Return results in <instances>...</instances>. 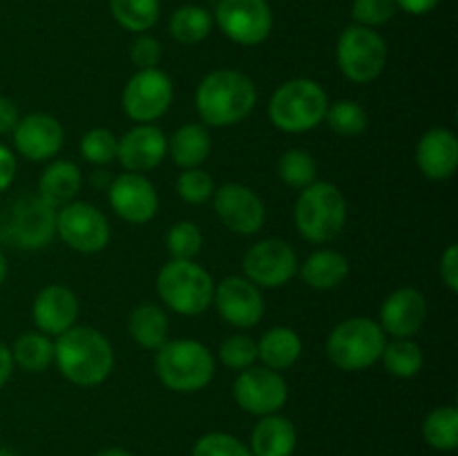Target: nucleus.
Wrapping results in <instances>:
<instances>
[{"instance_id":"obj_11","label":"nucleus","mask_w":458,"mask_h":456,"mask_svg":"<svg viewBox=\"0 0 458 456\" xmlns=\"http://www.w3.org/2000/svg\"><path fill=\"white\" fill-rule=\"evenodd\" d=\"M233 398L240 410L262 418V416L280 414L289 401V384L280 371L253 365L237 374L233 383Z\"/></svg>"},{"instance_id":"obj_37","label":"nucleus","mask_w":458,"mask_h":456,"mask_svg":"<svg viewBox=\"0 0 458 456\" xmlns=\"http://www.w3.org/2000/svg\"><path fill=\"white\" fill-rule=\"evenodd\" d=\"M79 148L85 161H89L94 165H107L116 159L119 139H116V134L112 130L92 128L83 134Z\"/></svg>"},{"instance_id":"obj_15","label":"nucleus","mask_w":458,"mask_h":456,"mask_svg":"<svg viewBox=\"0 0 458 456\" xmlns=\"http://www.w3.org/2000/svg\"><path fill=\"white\" fill-rule=\"evenodd\" d=\"M213 208L219 222L237 235H255L267 222V206L253 188L244 183H224L215 188Z\"/></svg>"},{"instance_id":"obj_25","label":"nucleus","mask_w":458,"mask_h":456,"mask_svg":"<svg viewBox=\"0 0 458 456\" xmlns=\"http://www.w3.org/2000/svg\"><path fill=\"white\" fill-rule=\"evenodd\" d=\"M349 275V259L340 250L320 249L300 264V277L307 286L329 291L343 284Z\"/></svg>"},{"instance_id":"obj_39","label":"nucleus","mask_w":458,"mask_h":456,"mask_svg":"<svg viewBox=\"0 0 458 456\" xmlns=\"http://www.w3.org/2000/svg\"><path fill=\"white\" fill-rule=\"evenodd\" d=\"M215 182L206 170L201 168H188L177 177V195L182 197L186 204L201 206L206 201L213 199Z\"/></svg>"},{"instance_id":"obj_31","label":"nucleus","mask_w":458,"mask_h":456,"mask_svg":"<svg viewBox=\"0 0 458 456\" xmlns=\"http://www.w3.org/2000/svg\"><path fill=\"white\" fill-rule=\"evenodd\" d=\"M213 13L199 4H183L170 16V36L182 45H197L208 38L213 30Z\"/></svg>"},{"instance_id":"obj_24","label":"nucleus","mask_w":458,"mask_h":456,"mask_svg":"<svg viewBox=\"0 0 458 456\" xmlns=\"http://www.w3.org/2000/svg\"><path fill=\"white\" fill-rule=\"evenodd\" d=\"M81 186H83V174H81L79 165L74 161L58 159L52 161L40 174L38 197L54 208H61V206L74 201Z\"/></svg>"},{"instance_id":"obj_36","label":"nucleus","mask_w":458,"mask_h":456,"mask_svg":"<svg viewBox=\"0 0 458 456\" xmlns=\"http://www.w3.org/2000/svg\"><path fill=\"white\" fill-rule=\"evenodd\" d=\"M204 246V235L195 222H177L165 235L170 259H195Z\"/></svg>"},{"instance_id":"obj_8","label":"nucleus","mask_w":458,"mask_h":456,"mask_svg":"<svg viewBox=\"0 0 458 456\" xmlns=\"http://www.w3.org/2000/svg\"><path fill=\"white\" fill-rule=\"evenodd\" d=\"M335 61L344 79L367 85L387 67V43L371 27L349 25L335 45Z\"/></svg>"},{"instance_id":"obj_19","label":"nucleus","mask_w":458,"mask_h":456,"mask_svg":"<svg viewBox=\"0 0 458 456\" xmlns=\"http://www.w3.org/2000/svg\"><path fill=\"white\" fill-rule=\"evenodd\" d=\"M168 155V137L155 123H137L119 139L116 159L125 173H150Z\"/></svg>"},{"instance_id":"obj_46","label":"nucleus","mask_w":458,"mask_h":456,"mask_svg":"<svg viewBox=\"0 0 458 456\" xmlns=\"http://www.w3.org/2000/svg\"><path fill=\"white\" fill-rule=\"evenodd\" d=\"M441 0H396V7L403 9L405 13L410 16H425L429 13L432 9H437V4Z\"/></svg>"},{"instance_id":"obj_32","label":"nucleus","mask_w":458,"mask_h":456,"mask_svg":"<svg viewBox=\"0 0 458 456\" xmlns=\"http://www.w3.org/2000/svg\"><path fill=\"white\" fill-rule=\"evenodd\" d=\"M110 12L123 30L143 34L159 21L161 3L159 0H110Z\"/></svg>"},{"instance_id":"obj_34","label":"nucleus","mask_w":458,"mask_h":456,"mask_svg":"<svg viewBox=\"0 0 458 456\" xmlns=\"http://www.w3.org/2000/svg\"><path fill=\"white\" fill-rule=\"evenodd\" d=\"M277 177L293 190H304L318 182V165L316 159L309 150L302 148H291L277 161Z\"/></svg>"},{"instance_id":"obj_3","label":"nucleus","mask_w":458,"mask_h":456,"mask_svg":"<svg viewBox=\"0 0 458 456\" xmlns=\"http://www.w3.org/2000/svg\"><path fill=\"white\" fill-rule=\"evenodd\" d=\"M155 371L170 392L195 393L215 378V356L199 340H168L157 349Z\"/></svg>"},{"instance_id":"obj_38","label":"nucleus","mask_w":458,"mask_h":456,"mask_svg":"<svg viewBox=\"0 0 458 456\" xmlns=\"http://www.w3.org/2000/svg\"><path fill=\"white\" fill-rule=\"evenodd\" d=\"M219 362L233 371H244L258 360V342L250 335L235 334L219 344Z\"/></svg>"},{"instance_id":"obj_22","label":"nucleus","mask_w":458,"mask_h":456,"mask_svg":"<svg viewBox=\"0 0 458 456\" xmlns=\"http://www.w3.org/2000/svg\"><path fill=\"white\" fill-rule=\"evenodd\" d=\"M416 165L432 182H447L458 168V139L450 128H432L416 143Z\"/></svg>"},{"instance_id":"obj_13","label":"nucleus","mask_w":458,"mask_h":456,"mask_svg":"<svg viewBox=\"0 0 458 456\" xmlns=\"http://www.w3.org/2000/svg\"><path fill=\"white\" fill-rule=\"evenodd\" d=\"M242 268L246 280L259 289H280L298 275V255L284 240L268 237L246 250Z\"/></svg>"},{"instance_id":"obj_2","label":"nucleus","mask_w":458,"mask_h":456,"mask_svg":"<svg viewBox=\"0 0 458 456\" xmlns=\"http://www.w3.org/2000/svg\"><path fill=\"white\" fill-rule=\"evenodd\" d=\"M54 362L65 380L79 387H97L106 383L114 369V349L110 340L94 326H72L56 335Z\"/></svg>"},{"instance_id":"obj_33","label":"nucleus","mask_w":458,"mask_h":456,"mask_svg":"<svg viewBox=\"0 0 458 456\" xmlns=\"http://www.w3.org/2000/svg\"><path fill=\"white\" fill-rule=\"evenodd\" d=\"M423 438L438 452H452L458 447V410L452 405L437 407L423 420Z\"/></svg>"},{"instance_id":"obj_17","label":"nucleus","mask_w":458,"mask_h":456,"mask_svg":"<svg viewBox=\"0 0 458 456\" xmlns=\"http://www.w3.org/2000/svg\"><path fill=\"white\" fill-rule=\"evenodd\" d=\"M112 210L128 224H148L159 210V192L155 183L139 173H123L107 186Z\"/></svg>"},{"instance_id":"obj_10","label":"nucleus","mask_w":458,"mask_h":456,"mask_svg":"<svg viewBox=\"0 0 458 456\" xmlns=\"http://www.w3.org/2000/svg\"><path fill=\"white\" fill-rule=\"evenodd\" d=\"M56 235L76 253L94 255L110 244V222L97 206L70 201L56 210Z\"/></svg>"},{"instance_id":"obj_6","label":"nucleus","mask_w":458,"mask_h":456,"mask_svg":"<svg viewBox=\"0 0 458 456\" xmlns=\"http://www.w3.org/2000/svg\"><path fill=\"white\" fill-rule=\"evenodd\" d=\"M329 97L313 79H291L273 92L268 101V119L277 130L302 134L325 121Z\"/></svg>"},{"instance_id":"obj_20","label":"nucleus","mask_w":458,"mask_h":456,"mask_svg":"<svg viewBox=\"0 0 458 456\" xmlns=\"http://www.w3.org/2000/svg\"><path fill=\"white\" fill-rule=\"evenodd\" d=\"M428 317V300L414 286H403L387 295L380 307V329L392 338H411L419 334Z\"/></svg>"},{"instance_id":"obj_45","label":"nucleus","mask_w":458,"mask_h":456,"mask_svg":"<svg viewBox=\"0 0 458 456\" xmlns=\"http://www.w3.org/2000/svg\"><path fill=\"white\" fill-rule=\"evenodd\" d=\"M18 121H21V112L16 103L9 97H0V134H12Z\"/></svg>"},{"instance_id":"obj_41","label":"nucleus","mask_w":458,"mask_h":456,"mask_svg":"<svg viewBox=\"0 0 458 456\" xmlns=\"http://www.w3.org/2000/svg\"><path fill=\"white\" fill-rule=\"evenodd\" d=\"M396 12V0H353L352 4L353 25L371 27V30L387 25Z\"/></svg>"},{"instance_id":"obj_21","label":"nucleus","mask_w":458,"mask_h":456,"mask_svg":"<svg viewBox=\"0 0 458 456\" xmlns=\"http://www.w3.org/2000/svg\"><path fill=\"white\" fill-rule=\"evenodd\" d=\"M81 313L79 298L63 284H49L36 293L31 304V317L45 335H61L76 325Z\"/></svg>"},{"instance_id":"obj_49","label":"nucleus","mask_w":458,"mask_h":456,"mask_svg":"<svg viewBox=\"0 0 458 456\" xmlns=\"http://www.w3.org/2000/svg\"><path fill=\"white\" fill-rule=\"evenodd\" d=\"M7 273H9V266H7V258H4L3 249H0V284H3V282L7 280Z\"/></svg>"},{"instance_id":"obj_50","label":"nucleus","mask_w":458,"mask_h":456,"mask_svg":"<svg viewBox=\"0 0 458 456\" xmlns=\"http://www.w3.org/2000/svg\"><path fill=\"white\" fill-rule=\"evenodd\" d=\"M0 456H18V454H16V452L7 450V447H0Z\"/></svg>"},{"instance_id":"obj_47","label":"nucleus","mask_w":458,"mask_h":456,"mask_svg":"<svg viewBox=\"0 0 458 456\" xmlns=\"http://www.w3.org/2000/svg\"><path fill=\"white\" fill-rule=\"evenodd\" d=\"M12 371H13L12 351H9L7 344L0 342V387L7 384V380L12 378Z\"/></svg>"},{"instance_id":"obj_48","label":"nucleus","mask_w":458,"mask_h":456,"mask_svg":"<svg viewBox=\"0 0 458 456\" xmlns=\"http://www.w3.org/2000/svg\"><path fill=\"white\" fill-rule=\"evenodd\" d=\"M97 456H132V454H130V452H125V450H121V447H107V450L98 452Z\"/></svg>"},{"instance_id":"obj_43","label":"nucleus","mask_w":458,"mask_h":456,"mask_svg":"<svg viewBox=\"0 0 458 456\" xmlns=\"http://www.w3.org/2000/svg\"><path fill=\"white\" fill-rule=\"evenodd\" d=\"M438 273H441V280L452 293H458V246L450 244L441 255V266H438Z\"/></svg>"},{"instance_id":"obj_16","label":"nucleus","mask_w":458,"mask_h":456,"mask_svg":"<svg viewBox=\"0 0 458 456\" xmlns=\"http://www.w3.org/2000/svg\"><path fill=\"white\" fill-rule=\"evenodd\" d=\"M213 304L219 317L235 329H250L264 316V295L259 286L244 275H228L215 284Z\"/></svg>"},{"instance_id":"obj_9","label":"nucleus","mask_w":458,"mask_h":456,"mask_svg":"<svg viewBox=\"0 0 458 456\" xmlns=\"http://www.w3.org/2000/svg\"><path fill=\"white\" fill-rule=\"evenodd\" d=\"M173 80L159 67L155 70H137L125 83L121 94L123 112L134 123H155L173 106Z\"/></svg>"},{"instance_id":"obj_1","label":"nucleus","mask_w":458,"mask_h":456,"mask_svg":"<svg viewBox=\"0 0 458 456\" xmlns=\"http://www.w3.org/2000/svg\"><path fill=\"white\" fill-rule=\"evenodd\" d=\"M258 103V88L240 70L222 67L199 80L195 107L206 128H231L242 123Z\"/></svg>"},{"instance_id":"obj_44","label":"nucleus","mask_w":458,"mask_h":456,"mask_svg":"<svg viewBox=\"0 0 458 456\" xmlns=\"http://www.w3.org/2000/svg\"><path fill=\"white\" fill-rule=\"evenodd\" d=\"M16 155H13L7 146L0 143V192H4L13 183V179H16Z\"/></svg>"},{"instance_id":"obj_42","label":"nucleus","mask_w":458,"mask_h":456,"mask_svg":"<svg viewBox=\"0 0 458 456\" xmlns=\"http://www.w3.org/2000/svg\"><path fill=\"white\" fill-rule=\"evenodd\" d=\"M161 56H164V47L155 36L139 34L130 45V61L137 70H155L159 67Z\"/></svg>"},{"instance_id":"obj_28","label":"nucleus","mask_w":458,"mask_h":456,"mask_svg":"<svg viewBox=\"0 0 458 456\" xmlns=\"http://www.w3.org/2000/svg\"><path fill=\"white\" fill-rule=\"evenodd\" d=\"M128 331L139 347L148 349V351H157V349H161L170 340L168 313H165L159 304H139V307L130 313Z\"/></svg>"},{"instance_id":"obj_18","label":"nucleus","mask_w":458,"mask_h":456,"mask_svg":"<svg viewBox=\"0 0 458 456\" xmlns=\"http://www.w3.org/2000/svg\"><path fill=\"white\" fill-rule=\"evenodd\" d=\"M12 134L16 152L30 161H49L61 152L63 141H65V130L61 121L45 112L21 116Z\"/></svg>"},{"instance_id":"obj_5","label":"nucleus","mask_w":458,"mask_h":456,"mask_svg":"<svg viewBox=\"0 0 458 456\" xmlns=\"http://www.w3.org/2000/svg\"><path fill=\"white\" fill-rule=\"evenodd\" d=\"M157 293L179 316H201L213 304L215 280L195 259H170L157 275Z\"/></svg>"},{"instance_id":"obj_14","label":"nucleus","mask_w":458,"mask_h":456,"mask_svg":"<svg viewBox=\"0 0 458 456\" xmlns=\"http://www.w3.org/2000/svg\"><path fill=\"white\" fill-rule=\"evenodd\" d=\"M56 210L36 195L18 197L9 213V240L25 250H38L52 244L56 237Z\"/></svg>"},{"instance_id":"obj_30","label":"nucleus","mask_w":458,"mask_h":456,"mask_svg":"<svg viewBox=\"0 0 458 456\" xmlns=\"http://www.w3.org/2000/svg\"><path fill=\"white\" fill-rule=\"evenodd\" d=\"M380 360H383L387 374H392L394 378L410 380L423 369V347L411 338H394L392 342L385 344Z\"/></svg>"},{"instance_id":"obj_7","label":"nucleus","mask_w":458,"mask_h":456,"mask_svg":"<svg viewBox=\"0 0 458 456\" xmlns=\"http://www.w3.org/2000/svg\"><path fill=\"white\" fill-rule=\"evenodd\" d=\"M387 335L371 317L356 316L338 322L327 338V358L343 371H362L383 356Z\"/></svg>"},{"instance_id":"obj_35","label":"nucleus","mask_w":458,"mask_h":456,"mask_svg":"<svg viewBox=\"0 0 458 456\" xmlns=\"http://www.w3.org/2000/svg\"><path fill=\"white\" fill-rule=\"evenodd\" d=\"M325 121L331 132L347 139L360 137L367 130V125H369V116H367L365 107L356 101H349V98H340V101L329 103Z\"/></svg>"},{"instance_id":"obj_23","label":"nucleus","mask_w":458,"mask_h":456,"mask_svg":"<svg viewBox=\"0 0 458 456\" xmlns=\"http://www.w3.org/2000/svg\"><path fill=\"white\" fill-rule=\"evenodd\" d=\"M295 445H298L295 425L286 416L271 414L262 416L253 427L249 450L253 452V456H291Z\"/></svg>"},{"instance_id":"obj_27","label":"nucleus","mask_w":458,"mask_h":456,"mask_svg":"<svg viewBox=\"0 0 458 456\" xmlns=\"http://www.w3.org/2000/svg\"><path fill=\"white\" fill-rule=\"evenodd\" d=\"M213 150L210 132L204 123H183L168 139V152L179 168H199Z\"/></svg>"},{"instance_id":"obj_29","label":"nucleus","mask_w":458,"mask_h":456,"mask_svg":"<svg viewBox=\"0 0 458 456\" xmlns=\"http://www.w3.org/2000/svg\"><path fill=\"white\" fill-rule=\"evenodd\" d=\"M9 351H12L13 365L30 371V374H40V371H45L54 362L52 338L40 334V331L21 334L13 340V347Z\"/></svg>"},{"instance_id":"obj_12","label":"nucleus","mask_w":458,"mask_h":456,"mask_svg":"<svg viewBox=\"0 0 458 456\" xmlns=\"http://www.w3.org/2000/svg\"><path fill=\"white\" fill-rule=\"evenodd\" d=\"M213 21L233 43L255 47L273 30V12L267 0H219Z\"/></svg>"},{"instance_id":"obj_26","label":"nucleus","mask_w":458,"mask_h":456,"mask_svg":"<svg viewBox=\"0 0 458 456\" xmlns=\"http://www.w3.org/2000/svg\"><path fill=\"white\" fill-rule=\"evenodd\" d=\"M302 356V340L291 326H273L258 340V360L273 371L293 367Z\"/></svg>"},{"instance_id":"obj_4","label":"nucleus","mask_w":458,"mask_h":456,"mask_svg":"<svg viewBox=\"0 0 458 456\" xmlns=\"http://www.w3.org/2000/svg\"><path fill=\"white\" fill-rule=\"evenodd\" d=\"M293 222L300 235L311 244H327L343 232L347 224V199L329 182H313L300 190L293 206Z\"/></svg>"},{"instance_id":"obj_40","label":"nucleus","mask_w":458,"mask_h":456,"mask_svg":"<svg viewBox=\"0 0 458 456\" xmlns=\"http://www.w3.org/2000/svg\"><path fill=\"white\" fill-rule=\"evenodd\" d=\"M191 456H253V452L233 434L210 432L195 443Z\"/></svg>"}]
</instances>
